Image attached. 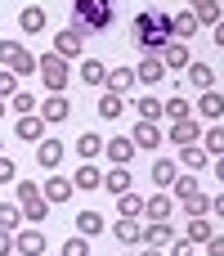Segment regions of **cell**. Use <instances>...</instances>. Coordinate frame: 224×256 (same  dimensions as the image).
<instances>
[{
  "mask_svg": "<svg viewBox=\"0 0 224 256\" xmlns=\"http://www.w3.org/2000/svg\"><path fill=\"white\" fill-rule=\"evenodd\" d=\"M112 94H126V90H135V68H108V81H103Z\"/></svg>",
  "mask_w": 224,
  "mask_h": 256,
  "instance_id": "cell-19",
  "label": "cell"
},
{
  "mask_svg": "<svg viewBox=\"0 0 224 256\" xmlns=\"http://www.w3.org/2000/svg\"><path fill=\"white\" fill-rule=\"evenodd\" d=\"M216 230H211V220L207 216H189V243H207Z\"/></svg>",
  "mask_w": 224,
  "mask_h": 256,
  "instance_id": "cell-40",
  "label": "cell"
},
{
  "mask_svg": "<svg viewBox=\"0 0 224 256\" xmlns=\"http://www.w3.org/2000/svg\"><path fill=\"white\" fill-rule=\"evenodd\" d=\"M180 162H184L189 171H202V166H207V148H202V144H180Z\"/></svg>",
  "mask_w": 224,
  "mask_h": 256,
  "instance_id": "cell-31",
  "label": "cell"
},
{
  "mask_svg": "<svg viewBox=\"0 0 224 256\" xmlns=\"http://www.w3.org/2000/svg\"><path fill=\"white\" fill-rule=\"evenodd\" d=\"M18 225H22V207H18V202H0V230L13 234Z\"/></svg>",
  "mask_w": 224,
  "mask_h": 256,
  "instance_id": "cell-41",
  "label": "cell"
},
{
  "mask_svg": "<svg viewBox=\"0 0 224 256\" xmlns=\"http://www.w3.org/2000/svg\"><path fill=\"white\" fill-rule=\"evenodd\" d=\"M171 14L166 9H157V4H148V9H139L135 14V22H130V40L144 50V54H162L166 45H171Z\"/></svg>",
  "mask_w": 224,
  "mask_h": 256,
  "instance_id": "cell-1",
  "label": "cell"
},
{
  "mask_svg": "<svg viewBox=\"0 0 224 256\" xmlns=\"http://www.w3.org/2000/svg\"><path fill=\"white\" fill-rule=\"evenodd\" d=\"M162 117H171V122H180V117H193V104H189V99H180V94H171V99L162 104Z\"/></svg>",
  "mask_w": 224,
  "mask_h": 256,
  "instance_id": "cell-35",
  "label": "cell"
},
{
  "mask_svg": "<svg viewBox=\"0 0 224 256\" xmlns=\"http://www.w3.org/2000/svg\"><path fill=\"white\" fill-rule=\"evenodd\" d=\"M81 50H85V36H81V32H72V27H58V32H54V54L81 58Z\"/></svg>",
  "mask_w": 224,
  "mask_h": 256,
  "instance_id": "cell-5",
  "label": "cell"
},
{
  "mask_svg": "<svg viewBox=\"0 0 224 256\" xmlns=\"http://www.w3.org/2000/svg\"><path fill=\"white\" fill-rule=\"evenodd\" d=\"M157 58L166 63V72H184V68L193 63V54H189V45H184V40H171V45H166Z\"/></svg>",
  "mask_w": 224,
  "mask_h": 256,
  "instance_id": "cell-9",
  "label": "cell"
},
{
  "mask_svg": "<svg viewBox=\"0 0 224 256\" xmlns=\"http://www.w3.org/2000/svg\"><path fill=\"white\" fill-rule=\"evenodd\" d=\"M193 189H202V184H198V180H193V176H175V184H171V189H166V194H171V198H189V194H193Z\"/></svg>",
  "mask_w": 224,
  "mask_h": 256,
  "instance_id": "cell-42",
  "label": "cell"
},
{
  "mask_svg": "<svg viewBox=\"0 0 224 256\" xmlns=\"http://www.w3.org/2000/svg\"><path fill=\"white\" fill-rule=\"evenodd\" d=\"M13 252L18 256H45V234L31 225V230H22V234H13Z\"/></svg>",
  "mask_w": 224,
  "mask_h": 256,
  "instance_id": "cell-8",
  "label": "cell"
},
{
  "mask_svg": "<svg viewBox=\"0 0 224 256\" xmlns=\"http://www.w3.org/2000/svg\"><path fill=\"white\" fill-rule=\"evenodd\" d=\"M63 256H90V243L85 238H67L63 243Z\"/></svg>",
  "mask_w": 224,
  "mask_h": 256,
  "instance_id": "cell-43",
  "label": "cell"
},
{
  "mask_svg": "<svg viewBox=\"0 0 224 256\" xmlns=\"http://www.w3.org/2000/svg\"><path fill=\"white\" fill-rule=\"evenodd\" d=\"M9 108H13L18 117H22V112H36L40 104H36V94H31V90H22V86H18V90L9 94Z\"/></svg>",
  "mask_w": 224,
  "mask_h": 256,
  "instance_id": "cell-33",
  "label": "cell"
},
{
  "mask_svg": "<svg viewBox=\"0 0 224 256\" xmlns=\"http://www.w3.org/2000/svg\"><path fill=\"white\" fill-rule=\"evenodd\" d=\"M193 112L207 117V122H220V117H224V94H220V90H202V99H198Z\"/></svg>",
  "mask_w": 224,
  "mask_h": 256,
  "instance_id": "cell-14",
  "label": "cell"
},
{
  "mask_svg": "<svg viewBox=\"0 0 224 256\" xmlns=\"http://www.w3.org/2000/svg\"><path fill=\"white\" fill-rule=\"evenodd\" d=\"M171 256H193V243L189 238H171Z\"/></svg>",
  "mask_w": 224,
  "mask_h": 256,
  "instance_id": "cell-46",
  "label": "cell"
},
{
  "mask_svg": "<svg viewBox=\"0 0 224 256\" xmlns=\"http://www.w3.org/2000/svg\"><path fill=\"white\" fill-rule=\"evenodd\" d=\"M139 256H166V252H162V248H144Z\"/></svg>",
  "mask_w": 224,
  "mask_h": 256,
  "instance_id": "cell-52",
  "label": "cell"
},
{
  "mask_svg": "<svg viewBox=\"0 0 224 256\" xmlns=\"http://www.w3.org/2000/svg\"><path fill=\"white\" fill-rule=\"evenodd\" d=\"M207 256H224V238H220V234L207 238Z\"/></svg>",
  "mask_w": 224,
  "mask_h": 256,
  "instance_id": "cell-48",
  "label": "cell"
},
{
  "mask_svg": "<svg viewBox=\"0 0 224 256\" xmlns=\"http://www.w3.org/2000/svg\"><path fill=\"white\" fill-rule=\"evenodd\" d=\"M13 130H18V140H22V144H27V140H36V144H40V140H45V117H40V112H22Z\"/></svg>",
  "mask_w": 224,
  "mask_h": 256,
  "instance_id": "cell-12",
  "label": "cell"
},
{
  "mask_svg": "<svg viewBox=\"0 0 224 256\" xmlns=\"http://www.w3.org/2000/svg\"><path fill=\"white\" fill-rule=\"evenodd\" d=\"M81 81L99 90V86L108 81V63H99V58H81Z\"/></svg>",
  "mask_w": 224,
  "mask_h": 256,
  "instance_id": "cell-24",
  "label": "cell"
},
{
  "mask_svg": "<svg viewBox=\"0 0 224 256\" xmlns=\"http://www.w3.org/2000/svg\"><path fill=\"white\" fill-rule=\"evenodd\" d=\"M189 4H193L189 14L198 18V27H207V22L216 27V22H220V18H224V14H220V0H189Z\"/></svg>",
  "mask_w": 224,
  "mask_h": 256,
  "instance_id": "cell-17",
  "label": "cell"
},
{
  "mask_svg": "<svg viewBox=\"0 0 224 256\" xmlns=\"http://www.w3.org/2000/svg\"><path fill=\"white\" fill-rule=\"evenodd\" d=\"M103 153H108V162H112V166H130L139 148H135V140H130V135H117V140H108V144H103Z\"/></svg>",
  "mask_w": 224,
  "mask_h": 256,
  "instance_id": "cell-6",
  "label": "cell"
},
{
  "mask_svg": "<svg viewBox=\"0 0 224 256\" xmlns=\"http://www.w3.org/2000/svg\"><path fill=\"white\" fill-rule=\"evenodd\" d=\"M13 176H18V166H13V158H4V153H0V184H9Z\"/></svg>",
  "mask_w": 224,
  "mask_h": 256,
  "instance_id": "cell-45",
  "label": "cell"
},
{
  "mask_svg": "<svg viewBox=\"0 0 224 256\" xmlns=\"http://www.w3.org/2000/svg\"><path fill=\"white\" fill-rule=\"evenodd\" d=\"M117 212L139 220V216H144V198H139V194H130V189H126V194H117Z\"/></svg>",
  "mask_w": 224,
  "mask_h": 256,
  "instance_id": "cell-37",
  "label": "cell"
},
{
  "mask_svg": "<svg viewBox=\"0 0 224 256\" xmlns=\"http://www.w3.org/2000/svg\"><path fill=\"white\" fill-rule=\"evenodd\" d=\"M135 112H139V122H162V99L144 94V99H135Z\"/></svg>",
  "mask_w": 224,
  "mask_h": 256,
  "instance_id": "cell-34",
  "label": "cell"
},
{
  "mask_svg": "<svg viewBox=\"0 0 224 256\" xmlns=\"http://www.w3.org/2000/svg\"><path fill=\"white\" fill-rule=\"evenodd\" d=\"M0 148H4V144H0Z\"/></svg>",
  "mask_w": 224,
  "mask_h": 256,
  "instance_id": "cell-55",
  "label": "cell"
},
{
  "mask_svg": "<svg viewBox=\"0 0 224 256\" xmlns=\"http://www.w3.org/2000/svg\"><path fill=\"white\" fill-rule=\"evenodd\" d=\"M112 18H117V4L112 0H72V32H81V36L108 32Z\"/></svg>",
  "mask_w": 224,
  "mask_h": 256,
  "instance_id": "cell-2",
  "label": "cell"
},
{
  "mask_svg": "<svg viewBox=\"0 0 224 256\" xmlns=\"http://www.w3.org/2000/svg\"><path fill=\"white\" fill-rule=\"evenodd\" d=\"M103 189H108V194H126V189H135V180H130V166H112V171L103 176Z\"/></svg>",
  "mask_w": 224,
  "mask_h": 256,
  "instance_id": "cell-26",
  "label": "cell"
},
{
  "mask_svg": "<svg viewBox=\"0 0 224 256\" xmlns=\"http://www.w3.org/2000/svg\"><path fill=\"white\" fill-rule=\"evenodd\" d=\"M40 194H45V202H72V194H76V184H72L67 176H49V180L40 184Z\"/></svg>",
  "mask_w": 224,
  "mask_h": 256,
  "instance_id": "cell-11",
  "label": "cell"
},
{
  "mask_svg": "<svg viewBox=\"0 0 224 256\" xmlns=\"http://www.w3.org/2000/svg\"><path fill=\"white\" fill-rule=\"evenodd\" d=\"M76 230H81V238H94V234H103V216L99 212H81L76 216Z\"/></svg>",
  "mask_w": 224,
  "mask_h": 256,
  "instance_id": "cell-39",
  "label": "cell"
},
{
  "mask_svg": "<svg viewBox=\"0 0 224 256\" xmlns=\"http://www.w3.org/2000/svg\"><path fill=\"white\" fill-rule=\"evenodd\" d=\"M121 112H126V99H121V94H112V90H103V94H99V117H108V122H112V117H121Z\"/></svg>",
  "mask_w": 224,
  "mask_h": 256,
  "instance_id": "cell-30",
  "label": "cell"
},
{
  "mask_svg": "<svg viewBox=\"0 0 224 256\" xmlns=\"http://www.w3.org/2000/svg\"><path fill=\"white\" fill-rule=\"evenodd\" d=\"M171 238H175L171 220H153V225H144V248H166Z\"/></svg>",
  "mask_w": 224,
  "mask_h": 256,
  "instance_id": "cell-16",
  "label": "cell"
},
{
  "mask_svg": "<svg viewBox=\"0 0 224 256\" xmlns=\"http://www.w3.org/2000/svg\"><path fill=\"white\" fill-rule=\"evenodd\" d=\"M13 202L22 207V220H45V212H49V202H45L40 184H31V180L13 184Z\"/></svg>",
  "mask_w": 224,
  "mask_h": 256,
  "instance_id": "cell-3",
  "label": "cell"
},
{
  "mask_svg": "<svg viewBox=\"0 0 224 256\" xmlns=\"http://www.w3.org/2000/svg\"><path fill=\"white\" fill-rule=\"evenodd\" d=\"M112 234H117V238H121V243H135V248H139V243H144V225H139V220H135V216H121V220H117V225H112Z\"/></svg>",
  "mask_w": 224,
  "mask_h": 256,
  "instance_id": "cell-22",
  "label": "cell"
},
{
  "mask_svg": "<svg viewBox=\"0 0 224 256\" xmlns=\"http://www.w3.org/2000/svg\"><path fill=\"white\" fill-rule=\"evenodd\" d=\"M171 140H175V144H198V140H202L198 117H180V122H171Z\"/></svg>",
  "mask_w": 224,
  "mask_h": 256,
  "instance_id": "cell-15",
  "label": "cell"
},
{
  "mask_svg": "<svg viewBox=\"0 0 224 256\" xmlns=\"http://www.w3.org/2000/svg\"><path fill=\"white\" fill-rule=\"evenodd\" d=\"M211 212H216V216H224V194H220V198H211Z\"/></svg>",
  "mask_w": 224,
  "mask_h": 256,
  "instance_id": "cell-50",
  "label": "cell"
},
{
  "mask_svg": "<svg viewBox=\"0 0 224 256\" xmlns=\"http://www.w3.org/2000/svg\"><path fill=\"white\" fill-rule=\"evenodd\" d=\"M18 27H22L27 36H36V32L45 27V9H40V4H27V9H18Z\"/></svg>",
  "mask_w": 224,
  "mask_h": 256,
  "instance_id": "cell-23",
  "label": "cell"
},
{
  "mask_svg": "<svg viewBox=\"0 0 224 256\" xmlns=\"http://www.w3.org/2000/svg\"><path fill=\"white\" fill-rule=\"evenodd\" d=\"M135 81H144V86H157V81H171V72H166V63H162L157 54H144V63L135 68Z\"/></svg>",
  "mask_w": 224,
  "mask_h": 256,
  "instance_id": "cell-7",
  "label": "cell"
},
{
  "mask_svg": "<svg viewBox=\"0 0 224 256\" xmlns=\"http://www.w3.org/2000/svg\"><path fill=\"white\" fill-rule=\"evenodd\" d=\"M175 176H180V166H175L171 158H157V162H153V184H157V189H171Z\"/></svg>",
  "mask_w": 224,
  "mask_h": 256,
  "instance_id": "cell-25",
  "label": "cell"
},
{
  "mask_svg": "<svg viewBox=\"0 0 224 256\" xmlns=\"http://www.w3.org/2000/svg\"><path fill=\"white\" fill-rule=\"evenodd\" d=\"M13 252V234H9V230H0V256H9Z\"/></svg>",
  "mask_w": 224,
  "mask_h": 256,
  "instance_id": "cell-49",
  "label": "cell"
},
{
  "mask_svg": "<svg viewBox=\"0 0 224 256\" xmlns=\"http://www.w3.org/2000/svg\"><path fill=\"white\" fill-rule=\"evenodd\" d=\"M18 50H22V45H18V40H0V63H9V58H13V54H18Z\"/></svg>",
  "mask_w": 224,
  "mask_h": 256,
  "instance_id": "cell-47",
  "label": "cell"
},
{
  "mask_svg": "<svg viewBox=\"0 0 224 256\" xmlns=\"http://www.w3.org/2000/svg\"><path fill=\"white\" fill-rule=\"evenodd\" d=\"M202 148H207V158H224V126H207Z\"/></svg>",
  "mask_w": 224,
  "mask_h": 256,
  "instance_id": "cell-32",
  "label": "cell"
},
{
  "mask_svg": "<svg viewBox=\"0 0 224 256\" xmlns=\"http://www.w3.org/2000/svg\"><path fill=\"white\" fill-rule=\"evenodd\" d=\"M216 45H224V18L216 22Z\"/></svg>",
  "mask_w": 224,
  "mask_h": 256,
  "instance_id": "cell-51",
  "label": "cell"
},
{
  "mask_svg": "<svg viewBox=\"0 0 224 256\" xmlns=\"http://www.w3.org/2000/svg\"><path fill=\"white\" fill-rule=\"evenodd\" d=\"M216 176H220V180H224V158H216Z\"/></svg>",
  "mask_w": 224,
  "mask_h": 256,
  "instance_id": "cell-53",
  "label": "cell"
},
{
  "mask_svg": "<svg viewBox=\"0 0 224 256\" xmlns=\"http://www.w3.org/2000/svg\"><path fill=\"white\" fill-rule=\"evenodd\" d=\"M9 72H13L18 81H22V76H31V72H36V54H31V50H18V54L9 58Z\"/></svg>",
  "mask_w": 224,
  "mask_h": 256,
  "instance_id": "cell-29",
  "label": "cell"
},
{
  "mask_svg": "<svg viewBox=\"0 0 224 256\" xmlns=\"http://www.w3.org/2000/svg\"><path fill=\"white\" fill-rule=\"evenodd\" d=\"M36 72L45 76V86H49L54 94H63V86L72 81V68H67L63 54H40V58H36Z\"/></svg>",
  "mask_w": 224,
  "mask_h": 256,
  "instance_id": "cell-4",
  "label": "cell"
},
{
  "mask_svg": "<svg viewBox=\"0 0 224 256\" xmlns=\"http://www.w3.org/2000/svg\"><path fill=\"white\" fill-rule=\"evenodd\" d=\"M180 202H184V216H207V212H211V198H207L202 189H193V194L180 198Z\"/></svg>",
  "mask_w": 224,
  "mask_h": 256,
  "instance_id": "cell-38",
  "label": "cell"
},
{
  "mask_svg": "<svg viewBox=\"0 0 224 256\" xmlns=\"http://www.w3.org/2000/svg\"><path fill=\"white\" fill-rule=\"evenodd\" d=\"M171 32H175V40H189V36H198V18L193 14H171Z\"/></svg>",
  "mask_w": 224,
  "mask_h": 256,
  "instance_id": "cell-28",
  "label": "cell"
},
{
  "mask_svg": "<svg viewBox=\"0 0 224 256\" xmlns=\"http://www.w3.org/2000/svg\"><path fill=\"white\" fill-rule=\"evenodd\" d=\"M4 112H9V104H4V99H0V117H4Z\"/></svg>",
  "mask_w": 224,
  "mask_h": 256,
  "instance_id": "cell-54",
  "label": "cell"
},
{
  "mask_svg": "<svg viewBox=\"0 0 224 256\" xmlns=\"http://www.w3.org/2000/svg\"><path fill=\"white\" fill-rule=\"evenodd\" d=\"M184 72H189V81H193L198 90H216V68H211V63H198V58H193Z\"/></svg>",
  "mask_w": 224,
  "mask_h": 256,
  "instance_id": "cell-18",
  "label": "cell"
},
{
  "mask_svg": "<svg viewBox=\"0 0 224 256\" xmlns=\"http://www.w3.org/2000/svg\"><path fill=\"white\" fill-rule=\"evenodd\" d=\"M13 90H18V76H13V72L4 68V72H0V99H9Z\"/></svg>",
  "mask_w": 224,
  "mask_h": 256,
  "instance_id": "cell-44",
  "label": "cell"
},
{
  "mask_svg": "<svg viewBox=\"0 0 224 256\" xmlns=\"http://www.w3.org/2000/svg\"><path fill=\"white\" fill-rule=\"evenodd\" d=\"M76 153H81V158H85V162H94V158H99V153H103V140H99V135H94V130H85V135H81V140H76Z\"/></svg>",
  "mask_w": 224,
  "mask_h": 256,
  "instance_id": "cell-36",
  "label": "cell"
},
{
  "mask_svg": "<svg viewBox=\"0 0 224 256\" xmlns=\"http://www.w3.org/2000/svg\"><path fill=\"white\" fill-rule=\"evenodd\" d=\"M36 112L45 117V126H54V122H67V117H72V104H67V94H49Z\"/></svg>",
  "mask_w": 224,
  "mask_h": 256,
  "instance_id": "cell-10",
  "label": "cell"
},
{
  "mask_svg": "<svg viewBox=\"0 0 224 256\" xmlns=\"http://www.w3.org/2000/svg\"><path fill=\"white\" fill-rule=\"evenodd\" d=\"M72 184H76V189H90V194H94V189H103V176H99V166H94V162H85V166L72 176Z\"/></svg>",
  "mask_w": 224,
  "mask_h": 256,
  "instance_id": "cell-27",
  "label": "cell"
},
{
  "mask_svg": "<svg viewBox=\"0 0 224 256\" xmlns=\"http://www.w3.org/2000/svg\"><path fill=\"white\" fill-rule=\"evenodd\" d=\"M36 162L54 171V166L63 162V140H40V144H36Z\"/></svg>",
  "mask_w": 224,
  "mask_h": 256,
  "instance_id": "cell-21",
  "label": "cell"
},
{
  "mask_svg": "<svg viewBox=\"0 0 224 256\" xmlns=\"http://www.w3.org/2000/svg\"><path fill=\"white\" fill-rule=\"evenodd\" d=\"M135 148H157L162 144V130H157V122H135Z\"/></svg>",
  "mask_w": 224,
  "mask_h": 256,
  "instance_id": "cell-20",
  "label": "cell"
},
{
  "mask_svg": "<svg viewBox=\"0 0 224 256\" xmlns=\"http://www.w3.org/2000/svg\"><path fill=\"white\" fill-rule=\"evenodd\" d=\"M171 207H175V198H171L166 189H157L153 198H144V216H148V220H171Z\"/></svg>",
  "mask_w": 224,
  "mask_h": 256,
  "instance_id": "cell-13",
  "label": "cell"
}]
</instances>
